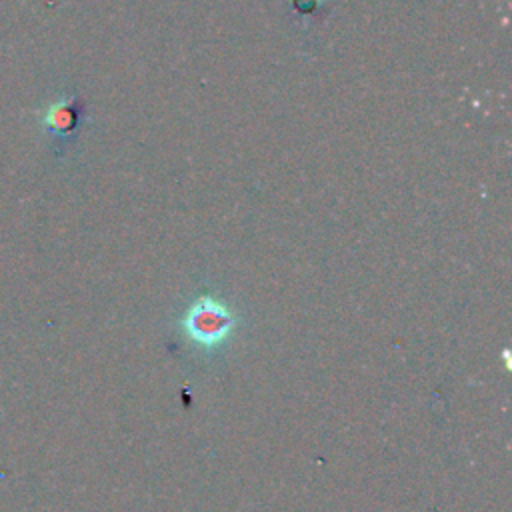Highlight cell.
<instances>
[{"instance_id": "1", "label": "cell", "mask_w": 512, "mask_h": 512, "mask_svg": "<svg viewBox=\"0 0 512 512\" xmlns=\"http://www.w3.org/2000/svg\"><path fill=\"white\" fill-rule=\"evenodd\" d=\"M236 326L238 316L234 310L210 294L198 296L180 318V332L184 338L204 352L222 348Z\"/></svg>"}, {"instance_id": "2", "label": "cell", "mask_w": 512, "mask_h": 512, "mask_svg": "<svg viewBox=\"0 0 512 512\" xmlns=\"http://www.w3.org/2000/svg\"><path fill=\"white\" fill-rule=\"evenodd\" d=\"M82 120V104L78 96H66L50 104L42 114L44 130L54 138H70L76 134Z\"/></svg>"}]
</instances>
